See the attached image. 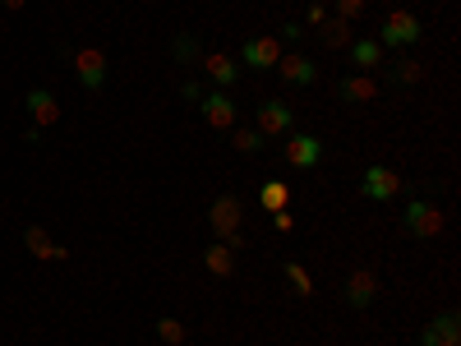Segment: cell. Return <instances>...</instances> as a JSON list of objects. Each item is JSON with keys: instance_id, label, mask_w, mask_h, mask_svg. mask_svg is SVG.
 Instances as JSON below:
<instances>
[{"instance_id": "obj_5", "label": "cell", "mask_w": 461, "mask_h": 346, "mask_svg": "<svg viewBox=\"0 0 461 346\" xmlns=\"http://www.w3.org/2000/svg\"><path fill=\"white\" fill-rule=\"evenodd\" d=\"M74 74H79V83H83L88 92H97V88L107 83V56L97 51V47L74 51Z\"/></svg>"}, {"instance_id": "obj_29", "label": "cell", "mask_w": 461, "mask_h": 346, "mask_svg": "<svg viewBox=\"0 0 461 346\" xmlns=\"http://www.w3.org/2000/svg\"><path fill=\"white\" fill-rule=\"evenodd\" d=\"M180 92H185V98H189V102H199V98H204V88H199V83H194V79H189V83H185Z\"/></svg>"}, {"instance_id": "obj_23", "label": "cell", "mask_w": 461, "mask_h": 346, "mask_svg": "<svg viewBox=\"0 0 461 346\" xmlns=\"http://www.w3.org/2000/svg\"><path fill=\"white\" fill-rule=\"evenodd\" d=\"M230 148L236 152H263V134L258 130H236L230 134Z\"/></svg>"}, {"instance_id": "obj_4", "label": "cell", "mask_w": 461, "mask_h": 346, "mask_svg": "<svg viewBox=\"0 0 461 346\" xmlns=\"http://www.w3.org/2000/svg\"><path fill=\"white\" fill-rule=\"evenodd\" d=\"M360 190H365V199H374V203H387V199H397L402 176L392 167H370L365 176H360Z\"/></svg>"}, {"instance_id": "obj_6", "label": "cell", "mask_w": 461, "mask_h": 346, "mask_svg": "<svg viewBox=\"0 0 461 346\" xmlns=\"http://www.w3.org/2000/svg\"><path fill=\"white\" fill-rule=\"evenodd\" d=\"M286 162L300 167V171L318 167L323 162V139H314V134H286Z\"/></svg>"}, {"instance_id": "obj_27", "label": "cell", "mask_w": 461, "mask_h": 346, "mask_svg": "<svg viewBox=\"0 0 461 346\" xmlns=\"http://www.w3.org/2000/svg\"><path fill=\"white\" fill-rule=\"evenodd\" d=\"M273 227H277L282 236H291V231H295V217H291V212L282 208V212H273Z\"/></svg>"}, {"instance_id": "obj_1", "label": "cell", "mask_w": 461, "mask_h": 346, "mask_svg": "<svg viewBox=\"0 0 461 346\" xmlns=\"http://www.w3.org/2000/svg\"><path fill=\"white\" fill-rule=\"evenodd\" d=\"M208 222H213V240L230 245V249H245V199L240 195H217L213 208H208Z\"/></svg>"}, {"instance_id": "obj_25", "label": "cell", "mask_w": 461, "mask_h": 346, "mask_svg": "<svg viewBox=\"0 0 461 346\" xmlns=\"http://www.w3.org/2000/svg\"><path fill=\"white\" fill-rule=\"evenodd\" d=\"M360 14H365V0H337V19H360Z\"/></svg>"}, {"instance_id": "obj_13", "label": "cell", "mask_w": 461, "mask_h": 346, "mask_svg": "<svg viewBox=\"0 0 461 346\" xmlns=\"http://www.w3.org/2000/svg\"><path fill=\"white\" fill-rule=\"evenodd\" d=\"M420 346H461V319L457 314H439L434 324H424Z\"/></svg>"}, {"instance_id": "obj_7", "label": "cell", "mask_w": 461, "mask_h": 346, "mask_svg": "<svg viewBox=\"0 0 461 346\" xmlns=\"http://www.w3.org/2000/svg\"><path fill=\"white\" fill-rule=\"evenodd\" d=\"M60 116H65V111H60V102H56V92H47V88H32V92H28V120H32V130H51Z\"/></svg>"}, {"instance_id": "obj_10", "label": "cell", "mask_w": 461, "mask_h": 346, "mask_svg": "<svg viewBox=\"0 0 461 346\" xmlns=\"http://www.w3.org/2000/svg\"><path fill=\"white\" fill-rule=\"evenodd\" d=\"M291 125H295V116H291L286 102H263V107H258V134H263V139L291 134Z\"/></svg>"}, {"instance_id": "obj_12", "label": "cell", "mask_w": 461, "mask_h": 346, "mask_svg": "<svg viewBox=\"0 0 461 346\" xmlns=\"http://www.w3.org/2000/svg\"><path fill=\"white\" fill-rule=\"evenodd\" d=\"M277 74L286 79V83H300V88H309L314 79H318V65L309 56H300V51H282V60H277Z\"/></svg>"}, {"instance_id": "obj_19", "label": "cell", "mask_w": 461, "mask_h": 346, "mask_svg": "<svg viewBox=\"0 0 461 346\" xmlns=\"http://www.w3.org/2000/svg\"><path fill=\"white\" fill-rule=\"evenodd\" d=\"M318 38H323V47H327V51H342V47H351V42H355L346 19H323V23H318Z\"/></svg>"}, {"instance_id": "obj_14", "label": "cell", "mask_w": 461, "mask_h": 346, "mask_svg": "<svg viewBox=\"0 0 461 346\" xmlns=\"http://www.w3.org/2000/svg\"><path fill=\"white\" fill-rule=\"evenodd\" d=\"M23 245H28V255H32V259H51V264H65V259H70V249L56 245L42 227H23Z\"/></svg>"}, {"instance_id": "obj_26", "label": "cell", "mask_w": 461, "mask_h": 346, "mask_svg": "<svg viewBox=\"0 0 461 346\" xmlns=\"http://www.w3.org/2000/svg\"><path fill=\"white\" fill-rule=\"evenodd\" d=\"M176 60H194V56H199V47H194V38H176Z\"/></svg>"}, {"instance_id": "obj_11", "label": "cell", "mask_w": 461, "mask_h": 346, "mask_svg": "<svg viewBox=\"0 0 461 346\" xmlns=\"http://www.w3.org/2000/svg\"><path fill=\"white\" fill-rule=\"evenodd\" d=\"M374 296H378V277H374L370 268H355V272L346 277V305H351V309H370Z\"/></svg>"}, {"instance_id": "obj_20", "label": "cell", "mask_w": 461, "mask_h": 346, "mask_svg": "<svg viewBox=\"0 0 461 346\" xmlns=\"http://www.w3.org/2000/svg\"><path fill=\"white\" fill-rule=\"evenodd\" d=\"M258 203L268 208V212H282V208H291V185L286 180H268L258 190Z\"/></svg>"}, {"instance_id": "obj_17", "label": "cell", "mask_w": 461, "mask_h": 346, "mask_svg": "<svg viewBox=\"0 0 461 346\" xmlns=\"http://www.w3.org/2000/svg\"><path fill=\"white\" fill-rule=\"evenodd\" d=\"M204 268H208L213 277H230V272H236V249L222 245V240H213V245L204 249Z\"/></svg>"}, {"instance_id": "obj_24", "label": "cell", "mask_w": 461, "mask_h": 346, "mask_svg": "<svg viewBox=\"0 0 461 346\" xmlns=\"http://www.w3.org/2000/svg\"><path fill=\"white\" fill-rule=\"evenodd\" d=\"M157 337L167 342V346H180L185 342V324L180 319H157Z\"/></svg>"}, {"instance_id": "obj_2", "label": "cell", "mask_w": 461, "mask_h": 346, "mask_svg": "<svg viewBox=\"0 0 461 346\" xmlns=\"http://www.w3.org/2000/svg\"><path fill=\"white\" fill-rule=\"evenodd\" d=\"M402 222H406V231H411V236L434 240V236L443 231V212H439L430 199H411V203H406V212H402Z\"/></svg>"}, {"instance_id": "obj_9", "label": "cell", "mask_w": 461, "mask_h": 346, "mask_svg": "<svg viewBox=\"0 0 461 346\" xmlns=\"http://www.w3.org/2000/svg\"><path fill=\"white\" fill-rule=\"evenodd\" d=\"M199 116L213 125V130H230V125H236V102H230L222 88L204 92V98H199Z\"/></svg>"}, {"instance_id": "obj_8", "label": "cell", "mask_w": 461, "mask_h": 346, "mask_svg": "<svg viewBox=\"0 0 461 346\" xmlns=\"http://www.w3.org/2000/svg\"><path fill=\"white\" fill-rule=\"evenodd\" d=\"M240 60L249 70H277V60H282V42L277 38H249L240 47Z\"/></svg>"}, {"instance_id": "obj_18", "label": "cell", "mask_w": 461, "mask_h": 346, "mask_svg": "<svg viewBox=\"0 0 461 346\" xmlns=\"http://www.w3.org/2000/svg\"><path fill=\"white\" fill-rule=\"evenodd\" d=\"M351 60L360 65V74H370V70L383 65V47H378L374 38H355V42H351Z\"/></svg>"}, {"instance_id": "obj_3", "label": "cell", "mask_w": 461, "mask_h": 346, "mask_svg": "<svg viewBox=\"0 0 461 346\" xmlns=\"http://www.w3.org/2000/svg\"><path fill=\"white\" fill-rule=\"evenodd\" d=\"M420 19L411 14V10H392L387 19H383V33H378V47H411V42H420Z\"/></svg>"}, {"instance_id": "obj_15", "label": "cell", "mask_w": 461, "mask_h": 346, "mask_svg": "<svg viewBox=\"0 0 461 346\" xmlns=\"http://www.w3.org/2000/svg\"><path fill=\"white\" fill-rule=\"evenodd\" d=\"M199 65H204V74H208V79H213L217 88H230V83L240 79V70H236V60H230L226 51H213V56H204Z\"/></svg>"}, {"instance_id": "obj_21", "label": "cell", "mask_w": 461, "mask_h": 346, "mask_svg": "<svg viewBox=\"0 0 461 346\" xmlns=\"http://www.w3.org/2000/svg\"><path fill=\"white\" fill-rule=\"evenodd\" d=\"M286 281H291V291L300 296V300H309V296H314V277H309V268H305V264L286 259Z\"/></svg>"}, {"instance_id": "obj_22", "label": "cell", "mask_w": 461, "mask_h": 346, "mask_svg": "<svg viewBox=\"0 0 461 346\" xmlns=\"http://www.w3.org/2000/svg\"><path fill=\"white\" fill-rule=\"evenodd\" d=\"M387 74H392V83H406V88H411V83H420V79H424V65H420V60H411V56H402Z\"/></svg>"}, {"instance_id": "obj_30", "label": "cell", "mask_w": 461, "mask_h": 346, "mask_svg": "<svg viewBox=\"0 0 461 346\" xmlns=\"http://www.w3.org/2000/svg\"><path fill=\"white\" fill-rule=\"evenodd\" d=\"M28 5V0H5V10H23Z\"/></svg>"}, {"instance_id": "obj_16", "label": "cell", "mask_w": 461, "mask_h": 346, "mask_svg": "<svg viewBox=\"0 0 461 346\" xmlns=\"http://www.w3.org/2000/svg\"><path fill=\"white\" fill-rule=\"evenodd\" d=\"M337 92H342V102H374L378 98V83L370 74H346L337 83Z\"/></svg>"}, {"instance_id": "obj_28", "label": "cell", "mask_w": 461, "mask_h": 346, "mask_svg": "<svg viewBox=\"0 0 461 346\" xmlns=\"http://www.w3.org/2000/svg\"><path fill=\"white\" fill-rule=\"evenodd\" d=\"M323 19H327V10H323V5H318V0H314V5L305 10V23H309V28H318Z\"/></svg>"}]
</instances>
